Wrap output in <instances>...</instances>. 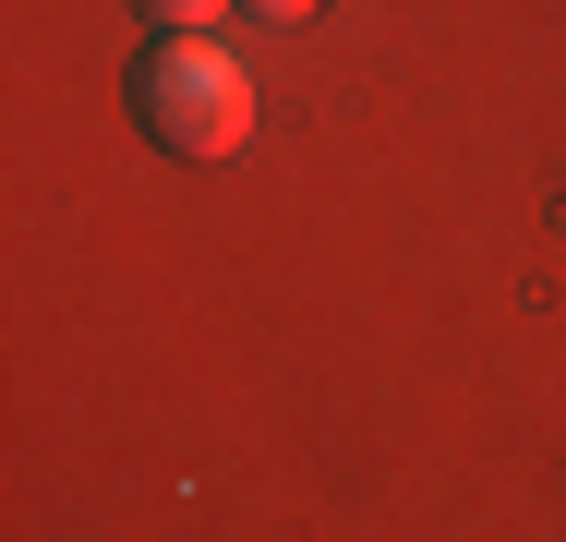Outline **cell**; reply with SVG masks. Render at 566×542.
Wrapping results in <instances>:
<instances>
[{"label":"cell","instance_id":"cell-1","mask_svg":"<svg viewBox=\"0 0 566 542\" xmlns=\"http://www.w3.org/2000/svg\"><path fill=\"white\" fill-rule=\"evenodd\" d=\"M133 121H145V145H169V157H229V145L253 133V73L229 61L218 37H157V49L133 61Z\"/></svg>","mask_w":566,"mask_h":542},{"label":"cell","instance_id":"cell-2","mask_svg":"<svg viewBox=\"0 0 566 542\" xmlns=\"http://www.w3.org/2000/svg\"><path fill=\"white\" fill-rule=\"evenodd\" d=\"M157 37H218V12H241V0H133Z\"/></svg>","mask_w":566,"mask_h":542},{"label":"cell","instance_id":"cell-3","mask_svg":"<svg viewBox=\"0 0 566 542\" xmlns=\"http://www.w3.org/2000/svg\"><path fill=\"white\" fill-rule=\"evenodd\" d=\"M241 12H253V24H314L326 0H241Z\"/></svg>","mask_w":566,"mask_h":542}]
</instances>
